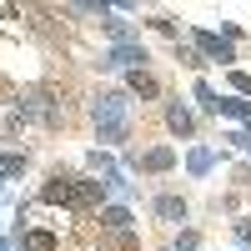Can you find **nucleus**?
I'll return each mask as SVG.
<instances>
[{
	"instance_id": "nucleus-1",
	"label": "nucleus",
	"mask_w": 251,
	"mask_h": 251,
	"mask_svg": "<svg viewBox=\"0 0 251 251\" xmlns=\"http://www.w3.org/2000/svg\"><path fill=\"white\" fill-rule=\"evenodd\" d=\"M30 251H55V241L50 236H30Z\"/></svg>"
}]
</instances>
